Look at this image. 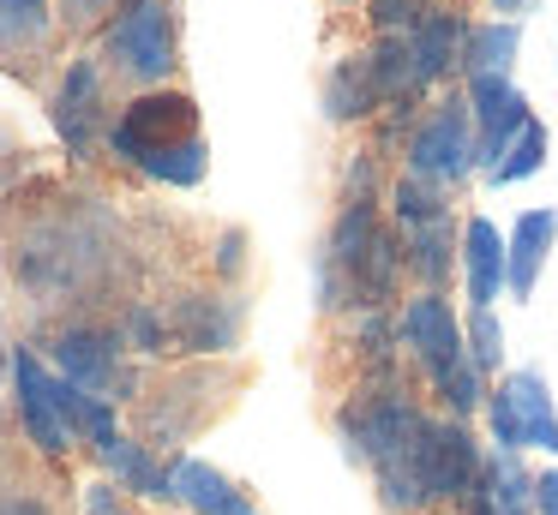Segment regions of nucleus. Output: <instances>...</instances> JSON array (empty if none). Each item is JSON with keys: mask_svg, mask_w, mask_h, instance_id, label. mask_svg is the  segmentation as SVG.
I'll return each instance as SVG.
<instances>
[{"mask_svg": "<svg viewBox=\"0 0 558 515\" xmlns=\"http://www.w3.org/2000/svg\"><path fill=\"white\" fill-rule=\"evenodd\" d=\"M7 371H13V383H19V414H25L31 443H43L49 455H61L73 438H90L97 450H109V443L121 438V431H114L109 402H102V395L73 390L66 378H54L37 354L19 347V354L7 359Z\"/></svg>", "mask_w": 558, "mask_h": 515, "instance_id": "obj_1", "label": "nucleus"}, {"mask_svg": "<svg viewBox=\"0 0 558 515\" xmlns=\"http://www.w3.org/2000/svg\"><path fill=\"white\" fill-rule=\"evenodd\" d=\"M486 431H493V450L522 455V450H546L558 455V407L546 390V371L517 366L486 390Z\"/></svg>", "mask_w": 558, "mask_h": 515, "instance_id": "obj_2", "label": "nucleus"}, {"mask_svg": "<svg viewBox=\"0 0 558 515\" xmlns=\"http://www.w3.org/2000/svg\"><path fill=\"white\" fill-rule=\"evenodd\" d=\"M409 174L426 180V186H457L481 168V144H474V114L462 96H445V102L426 108V120L409 132Z\"/></svg>", "mask_w": 558, "mask_h": 515, "instance_id": "obj_3", "label": "nucleus"}, {"mask_svg": "<svg viewBox=\"0 0 558 515\" xmlns=\"http://www.w3.org/2000/svg\"><path fill=\"white\" fill-rule=\"evenodd\" d=\"M481 443H474L469 419H426V431L414 438V474H421L426 503H462L481 491Z\"/></svg>", "mask_w": 558, "mask_h": 515, "instance_id": "obj_4", "label": "nucleus"}, {"mask_svg": "<svg viewBox=\"0 0 558 515\" xmlns=\"http://www.w3.org/2000/svg\"><path fill=\"white\" fill-rule=\"evenodd\" d=\"M426 414L409 402V395L397 390H373L361 395V402L342 407V438H349V455L354 462H390V455H402L414 438H421Z\"/></svg>", "mask_w": 558, "mask_h": 515, "instance_id": "obj_5", "label": "nucleus"}, {"mask_svg": "<svg viewBox=\"0 0 558 515\" xmlns=\"http://www.w3.org/2000/svg\"><path fill=\"white\" fill-rule=\"evenodd\" d=\"M109 54L121 60L133 78L157 84L174 72V24H169V7L162 0H133V7L114 19L109 30Z\"/></svg>", "mask_w": 558, "mask_h": 515, "instance_id": "obj_6", "label": "nucleus"}, {"mask_svg": "<svg viewBox=\"0 0 558 515\" xmlns=\"http://www.w3.org/2000/svg\"><path fill=\"white\" fill-rule=\"evenodd\" d=\"M186 138H198L193 96H169V90L138 96V102L114 120V150H121L126 162H145V156L169 150V144H186Z\"/></svg>", "mask_w": 558, "mask_h": 515, "instance_id": "obj_7", "label": "nucleus"}, {"mask_svg": "<svg viewBox=\"0 0 558 515\" xmlns=\"http://www.w3.org/2000/svg\"><path fill=\"white\" fill-rule=\"evenodd\" d=\"M402 347L421 359L433 383H445L450 371L469 359V347H462V318L450 311L445 294H426V287H421V294L402 306Z\"/></svg>", "mask_w": 558, "mask_h": 515, "instance_id": "obj_8", "label": "nucleus"}, {"mask_svg": "<svg viewBox=\"0 0 558 515\" xmlns=\"http://www.w3.org/2000/svg\"><path fill=\"white\" fill-rule=\"evenodd\" d=\"M469 114H474V144H481V168L505 156V144L534 120L529 96L517 78H469Z\"/></svg>", "mask_w": 558, "mask_h": 515, "instance_id": "obj_9", "label": "nucleus"}, {"mask_svg": "<svg viewBox=\"0 0 558 515\" xmlns=\"http://www.w3.org/2000/svg\"><path fill=\"white\" fill-rule=\"evenodd\" d=\"M553 246H558V204H534V210H522L517 222H510V240H505V287H510V299H517V306H522V299H534Z\"/></svg>", "mask_w": 558, "mask_h": 515, "instance_id": "obj_10", "label": "nucleus"}, {"mask_svg": "<svg viewBox=\"0 0 558 515\" xmlns=\"http://www.w3.org/2000/svg\"><path fill=\"white\" fill-rule=\"evenodd\" d=\"M457 270H462V294L474 311H486L505 294V234L486 216H469L457 234Z\"/></svg>", "mask_w": 558, "mask_h": 515, "instance_id": "obj_11", "label": "nucleus"}, {"mask_svg": "<svg viewBox=\"0 0 558 515\" xmlns=\"http://www.w3.org/2000/svg\"><path fill=\"white\" fill-rule=\"evenodd\" d=\"M54 366H61V378L73 383V390L102 395V402H114V390H126L121 347H114L109 335H90V330L61 335V342H54Z\"/></svg>", "mask_w": 558, "mask_h": 515, "instance_id": "obj_12", "label": "nucleus"}, {"mask_svg": "<svg viewBox=\"0 0 558 515\" xmlns=\"http://www.w3.org/2000/svg\"><path fill=\"white\" fill-rule=\"evenodd\" d=\"M462 42H469V24H462L450 7L421 12V24L409 30V54H414V78H421V90H433L438 78H450V72L462 66Z\"/></svg>", "mask_w": 558, "mask_h": 515, "instance_id": "obj_13", "label": "nucleus"}, {"mask_svg": "<svg viewBox=\"0 0 558 515\" xmlns=\"http://www.w3.org/2000/svg\"><path fill=\"white\" fill-rule=\"evenodd\" d=\"M169 486H174V498L186 503L193 515H258L253 510V498H246L241 486H234L222 467H210V462H174L169 467Z\"/></svg>", "mask_w": 558, "mask_h": 515, "instance_id": "obj_14", "label": "nucleus"}, {"mask_svg": "<svg viewBox=\"0 0 558 515\" xmlns=\"http://www.w3.org/2000/svg\"><path fill=\"white\" fill-rule=\"evenodd\" d=\"M517 48H522V19L469 24V42H462V78H510Z\"/></svg>", "mask_w": 558, "mask_h": 515, "instance_id": "obj_15", "label": "nucleus"}, {"mask_svg": "<svg viewBox=\"0 0 558 515\" xmlns=\"http://www.w3.org/2000/svg\"><path fill=\"white\" fill-rule=\"evenodd\" d=\"M474 503H486L493 515H534V474L522 467V455H505V450L486 455Z\"/></svg>", "mask_w": 558, "mask_h": 515, "instance_id": "obj_16", "label": "nucleus"}, {"mask_svg": "<svg viewBox=\"0 0 558 515\" xmlns=\"http://www.w3.org/2000/svg\"><path fill=\"white\" fill-rule=\"evenodd\" d=\"M378 108V84H373V60L366 54H349L330 66L325 78V114L337 120V126H349V120H366Z\"/></svg>", "mask_w": 558, "mask_h": 515, "instance_id": "obj_17", "label": "nucleus"}, {"mask_svg": "<svg viewBox=\"0 0 558 515\" xmlns=\"http://www.w3.org/2000/svg\"><path fill=\"white\" fill-rule=\"evenodd\" d=\"M54 120H61L66 144L85 156L90 150V120H97V66H90V60H78V66L66 72L61 96H54Z\"/></svg>", "mask_w": 558, "mask_h": 515, "instance_id": "obj_18", "label": "nucleus"}, {"mask_svg": "<svg viewBox=\"0 0 558 515\" xmlns=\"http://www.w3.org/2000/svg\"><path fill=\"white\" fill-rule=\"evenodd\" d=\"M402 258H409V270L426 282V294H445V275L457 270V228L433 222V228H421V234H402Z\"/></svg>", "mask_w": 558, "mask_h": 515, "instance_id": "obj_19", "label": "nucleus"}, {"mask_svg": "<svg viewBox=\"0 0 558 515\" xmlns=\"http://www.w3.org/2000/svg\"><path fill=\"white\" fill-rule=\"evenodd\" d=\"M102 462L114 467V479H121L126 491H138V498H174V486H169V474H162L157 462H150L138 443H126V438H114L109 450H97Z\"/></svg>", "mask_w": 558, "mask_h": 515, "instance_id": "obj_20", "label": "nucleus"}, {"mask_svg": "<svg viewBox=\"0 0 558 515\" xmlns=\"http://www.w3.org/2000/svg\"><path fill=\"white\" fill-rule=\"evenodd\" d=\"M541 168H546V126H541V120H529V126L505 144V156L486 168V180H493V186H517V180H534Z\"/></svg>", "mask_w": 558, "mask_h": 515, "instance_id": "obj_21", "label": "nucleus"}, {"mask_svg": "<svg viewBox=\"0 0 558 515\" xmlns=\"http://www.w3.org/2000/svg\"><path fill=\"white\" fill-rule=\"evenodd\" d=\"M390 210H397L402 234H421V228H433V222H450L445 192L426 186V180H414V174H402L397 186H390Z\"/></svg>", "mask_w": 558, "mask_h": 515, "instance_id": "obj_22", "label": "nucleus"}, {"mask_svg": "<svg viewBox=\"0 0 558 515\" xmlns=\"http://www.w3.org/2000/svg\"><path fill=\"white\" fill-rule=\"evenodd\" d=\"M181 335H186V347H198V354H217V347L234 342V318L217 311L210 299H186L181 306Z\"/></svg>", "mask_w": 558, "mask_h": 515, "instance_id": "obj_23", "label": "nucleus"}, {"mask_svg": "<svg viewBox=\"0 0 558 515\" xmlns=\"http://www.w3.org/2000/svg\"><path fill=\"white\" fill-rule=\"evenodd\" d=\"M138 168H145L150 180H169V186H198V180H205V138L169 144V150L145 156Z\"/></svg>", "mask_w": 558, "mask_h": 515, "instance_id": "obj_24", "label": "nucleus"}, {"mask_svg": "<svg viewBox=\"0 0 558 515\" xmlns=\"http://www.w3.org/2000/svg\"><path fill=\"white\" fill-rule=\"evenodd\" d=\"M462 347H469V359H474V371H481V378L505 371V330H498L493 306L469 311V323H462Z\"/></svg>", "mask_w": 558, "mask_h": 515, "instance_id": "obj_25", "label": "nucleus"}, {"mask_svg": "<svg viewBox=\"0 0 558 515\" xmlns=\"http://www.w3.org/2000/svg\"><path fill=\"white\" fill-rule=\"evenodd\" d=\"M49 30V7L43 0H0V48H25Z\"/></svg>", "mask_w": 558, "mask_h": 515, "instance_id": "obj_26", "label": "nucleus"}, {"mask_svg": "<svg viewBox=\"0 0 558 515\" xmlns=\"http://www.w3.org/2000/svg\"><path fill=\"white\" fill-rule=\"evenodd\" d=\"M366 12H373L378 36H409L421 24V0H373Z\"/></svg>", "mask_w": 558, "mask_h": 515, "instance_id": "obj_27", "label": "nucleus"}, {"mask_svg": "<svg viewBox=\"0 0 558 515\" xmlns=\"http://www.w3.org/2000/svg\"><path fill=\"white\" fill-rule=\"evenodd\" d=\"M85 515H133V510H126V498L114 486H90L85 491Z\"/></svg>", "mask_w": 558, "mask_h": 515, "instance_id": "obj_28", "label": "nucleus"}, {"mask_svg": "<svg viewBox=\"0 0 558 515\" xmlns=\"http://www.w3.org/2000/svg\"><path fill=\"white\" fill-rule=\"evenodd\" d=\"M534 515H558V467L534 474Z\"/></svg>", "mask_w": 558, "mask_h": 515, "instance_id": "obj_29", "label": "nucleus"}, {"mask_svg": "<svg viewBox=\"0 0 558 515\" xmlns=\"http://www.w3.org/2000/svg\"><path fill=\"white\" fill-rule=\"evenodd\" d=\"M133 335H138V347H150V354H157V347H162V323H157V311H138V318H133Z\"/></svg>", "mask_w": 558, "mask_h": 515, "instance_id": "obj_30", "label": "nucleus"}, {"mask_svg": "<svg viewBox=\"0 0 558 515\" xmlns=\"http://www.w3.org/2000/svg\"><path fill=\"white\" fill-rule=\"evenodd\" d=\"M61 7L73 12V19H90V12H102V7H109V0H61Z\"/></svg>", "mask_w": 558, "mask_h": 515, "instance_id": "obj_31", "label": "nucleus"}, {"mask_svg": "<svg viewBox=\"0 0 558 515\" xmlns=\"http://www.w3.org/2000/svg\"><path fill=\"white\" fill-rule=\"evenodd\" d=\"M522 7H529V0H493V12H505V19H510V12H522Z\"/></svg>", "mask_w": 558, "mask_h": 515, "instance_id": "obj_32", "label": "nucleus"}, {"mask_svg": "<svg viewBox=\"0 0 558 515\" xmlns=\"http://www.w3.org/2000/svg\"><path fill=\"white\" fill-rule=\"evenodd\" d=\"M469 503H474V498H469ZM474 515H493V510H486V503H474Z\"/></svg>", "mask_w": 558, "mask_h": 515, "instance_id": "obj_33", "label": "nucleus"}]
</instances>
